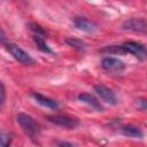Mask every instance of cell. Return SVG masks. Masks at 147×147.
<instances>
[{
	"instance_id": "6da1fadb",
	"label": "cell",
	"mask_w": 147,
	"mask_h": 147,
	"mask_svg": "<svg viewBox=\"0 0 147 147\" xmlns=\"http://www.w3.org/2000/svg\"><path fill=\"white\" fill-rule=\"evenodd\" d=\"M16 121L20 124V126L23 129L25 134H28L32 140L38 139L39 133H40V126L34 121L33 117L24 113H18L16 115Z\"/></svg>"
},
{
	"instance_id": "7a4b0ae2",
	"label": "cell",
	"mask_w": 147,
	"mask_h": 147,
	"mask_svg": "<svg viewBox=\"0 0 147 147\" xmlns=\"http://www.w3.org/2000/svg\"><path fill=\"white\" fill-rule=\"evenodd\" d=\"M6 49L9 52V54L20 63L25 64V65H30L34 63V59L28 53L25 52L23 48H21L18 45L13 44V42H6L5 44Z\"/></svg>"
},
{
	"instance_id": "3957f363",
	"label": "cell",
	"mask_w": 147,
	"mask_h": 147,
	"mask_svg": "<svg viewBox=\"0 0 147 147\" xmlns=\"http://www.w3.org/2000/svg\"><path fill=\"white\" fill-rule=\"evenodd\" d=\"M124 52L129 53L131 55H133L134 57H137L140 61H145L147 60V46L138 42V41H125L124 44H122Z\"/></svg>"
},
{
	"instance_id": "277c9868",
	"label": "cell",
	"mask_w": 147,
	"mask_h": 147,
	"mask_svg": "<svg viewBox=\"0 0 147 147\" xmlns=\"http://www.w3.org/2000/svg\"><path fill=\"white\" fill-rule=\"evenodd\" d=\"M51 123L64 127V129H76L79 125V119L77 117H72L69 115H48L46 117Z\"/></svg>"
},
{
	"instance_id": "5b68a950",
	"label": "cell",
	"mask_w": 147,
	"mask_h": 147,
	"mask_svg": "<svg viewBox=\"0 0 147 147\" xmlns=\"http://www.w3.org/2000/svg\"><path fill=\"white\" fill-rule=\"evenodd\" d=\"M122 29L125 31L147 33V18H144V17L127 18L122 23Z\"/></svg>"
},
{
	"instance_id": "8992f818",
	"label": "cell",
	"mask_w": 147,
	"mask_h": 147,
	"mask_svg": "<svg viewBox=\"0 0 147 147\" xmlns=\"http://www.w3.org/2000/svg\"><path fill=\"white\" fill-rule=\"evenodd\" d=\"M94 92L106 102L109 103L111 106H115L118 103V99L117 95L115 94V92L113 90H110L109 87L102 85V84H96L94 85Z\"/></svg>"
},
{
	"instance_id": "52a82bcc",
	"label": "cell",
	"mask_w": 147,
	"mask_h": 147,
	"mask_svg": "<svg viewBox=\"0 0 147 147\" xmlns=\"http://www.w3.org/2000/svg\"><path fill=\"white\" fill-rule=\"evenodd\" d=\"M74 24L77 29L87 32V33H95L99 30V26L96 23L90 21L88 18L84 17V16H76L74 18Z\"/></svg>"
},
{
	"instance_id": "ba28073f",
	"label": "cell",
	"mask_w": 147,
	"mask_h": 147,
	"mask_svg": "<svg viewBox=\"0 0 147 147\" xmlns=\"http://www.w3.org/2000/svg\"><path fill=\"white\" fill-rule=\"evenodd\" d=\"M101 67L109 71V72H117V71H122L125 68V64L122 60L117 59V57H111V56H107L103 57L101 60Z\"/></svg>"
},
{
	"instance_id": "9c48e42d",
	"label": "cell",
	"mask_w": 147,
	"mask_h": 147,
	"mask_svg": "<svg viewBox=\"0 0 147 147\" xmlns=\"http://www.w3.org/2000/svg\"><path fill=\"white\" fill-rule=\"evenodd\" d=\"M31 96L33 98V100L37 103H39L42 107H46V108L53 109V110H56V109L60 108V103L56 100H54L52 98H48V96H46L44 94H40V93H37V92H32Z\"/></svg>"
},
{
	"instance_id": "30bf717a",
	"label": "cell",
	"mask_w": 147,
	"mask_h": 147,
	"mask_svg": "<svg viewBox=\"0 0 147 147\" xmlns=\"http://www.w3.org/2000/svg\"><path fill=\"white\" fill-rule=\"evenodd\" d=\"M117 129L125 137L138 138V139L144 138V131L140 127H138V126H136L133 124H119L117 126Z\"/></svg>"
},
{
	"instance_id": "8fae6325",
	"label": "cell",
	"mask_w": 147,
	"mask_h": 147,
	"mask_svg": "<svg viewBox=\"0 0 147 147\" xmlns=\"http://www.w3.org/2000/svg\"><path fill=\"white\" fill-rule=\"evenodd\" d=\"M77 98H78V100H79L80 102H83V103L90 106L92 109H95V110H98V111H103L102 105H101V103L98 101V99H96L95 96H93L92 94H90V93H80V94H78Z\"/></svg>"
},
{
	"instance_id": "7c38bea8",
	"label": "cell",
	"mask_w": 147,
	"mask_h": 147,
	"mask_svg": "<svg viewBox=\"0 0 147 147\" xmlns=\"http://www.w3.org/2000/svg\"><path fill=\"white\" fill-rule=\"evenodd\" d=\"M32 39H33V42L36 44V46H37L41 52H44V53H46V54H53V51L51 49V47L47 45V42L45 41V39H44L42 37L34 34V36L32 37Z\"/></svg>"
},
{
	"instance_id": "4fadbf2b",
	"label": "cell",
	"mask_w": 147,
	"mask_h": 147,
	"mask_svg": "<svg viewBox=\"0 0 147 147\" xmlns=\"http://www.w3.org/2000/svg\"><path fill=\"white\" fill-rule=\"evenodd\" d=\"M28 26H29V29L36 34V36H40V37H46L47 36V31L40 25V24H38V23H34V22H31V23H29L28 24Z\"/></svg>"
},
{
	"instance_id": "5bb4252c",
	"label": "cell",
	"mask_w": 147,
	"mask_h": 147,
	"mask_svg": "<svg viewBox=\"0 0 147 147\" xmlns=\"http://www.w3.org/2000/svg\"><path fill=\"white\" fill-rule=\"evenodd\" d=\"M65 42H67L69 46H71V47H74V48H76V49H79V51H83V49L86 47V44H85L83 40L77 39V38H74V37L68 38V39L65 40Z\"/></svg>"
},
{
	"instance_id": "9a60e30c",
	"label": "cell",
	"mask_w": 147,
	"mask_h": 147,
	"mask_svg": "<svg viewBox=\"0 0 147 147\" xmlns=\"http://www.w3.org/2000/svg\"><path fill=\"white\" fill-rule=\"evenodd\" d=\"M101 52H107L110 54H125L124 48L122 45H110V46H106L105 48L101 49Z\"/></svg>"
},
{
	"instance_id": "2e32d148",
	"label": "cell",
	"mask_w": 147,
	"mask_h": 147,
	"mask_svg": "<svg viewBox=\"0 0 147 147\" xmlns=\"http://www.w3.org/2000/svg\"><path fill=\"white\" fill-rule=\"evenodd\" d=\"M11 140H13L11 134H10L9 132H6L5 130H2V131H1V146H2V147L9 146V145L11 144Z\"/></svg>"
},
{
	"instance_id": "e0dca14e",
	"label": "cell",
	"mask_w": 147,
	"mask_h": 147,
	"mask_svg": "<svg viewBox=\"0 0 147 147\" xmlns=\"http://www.w3.org/2000/svg\"><path fill=\"white\" fill-rule=\"evenodd\" d=\"M137 103H138V107L141 109V110H145L147 111V99L146 98H140L137 100Z\"/></svg>"
},
{
	"instance_id": "ac0fdd59",
	"label": "cell",
	"mask_w": 147,
	"mask_h": 147,
	"mask_svg": "<svg viewBox=\"0 0 147 147\" xmlns=\"http://www.w3.org/2000/svg\"><path fill=\"white\" fill-rule=\"evenodd\" d=\"M0 86H1V107H3V105H5V101H6V88H5V85H3V83H1L0 84Z\"/></svg>"
},
{
	"instance_id": "d6986e66",
	"label": "cell",
	"mask_w": 147,
	"mask_h": 147,
	"mask_svg": "<svg viewBox=\"0 0 147 147\" xmlns=\"http://www.w3.org/2000/svg\"><path fill=\"white\" fill-rule=\"evenodd\" d=\"M59 146H75V144L72 142H67V141H61V142H57Z\"/></svg>"
}]
</instances>
